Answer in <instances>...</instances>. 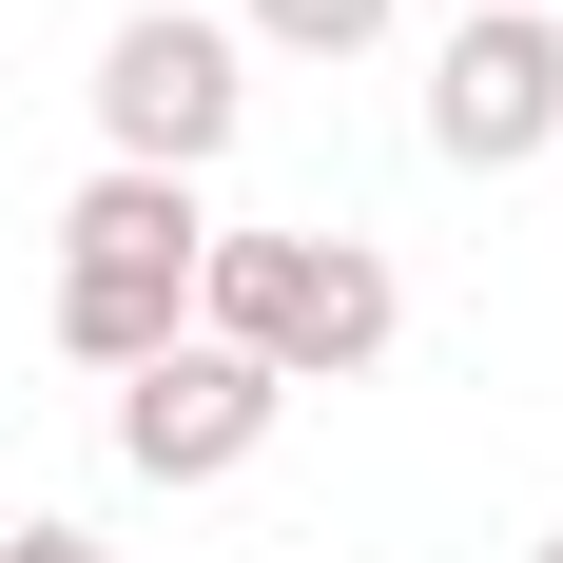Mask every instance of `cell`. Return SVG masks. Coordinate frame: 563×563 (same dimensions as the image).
Returning a JSON list of instances; mask_svg holds the SVG:
<instances>
[{
	"label": "cell",
	"mask_w": 563,
	"mask_h": 563,
	"mask_svg": "<svg viewBox=\"0 0 563 563\" xmlns=\"http://www.w3.org/2000/svg\"><path fill=\"white\" fill-rule=\"evenodd\" d=\"M428 156H448V175L563 156V20H466V40L428 58Z\"/></svg>",
	"instance_id": "5"
},
{
	"label": "cell",
	"mask_w": 563,
	"mask_h": 563,
	"mask_svg": "<svg viewBox=\"0 0 563 563\" xmlns=\"http://www.w3.org/2000/svg\"><path fill=\"white\" fill-rule=\"evenodd\" d=\"M466 20H544V0H466Z\"/></svg>",
	"instance_id": "8"
},
{
	"label": "cell",
	"mask_w": 563,
	"mask_h": 563,
	"mask_svg": "<svg viewBox=\"0 0 563 563\" xmlns=\"http://www.w3.org/2000/svg\"><path fill=\"white\" fill-rule=\"evenodd\" d=\"M233 117H253V40L233 20H175V0H136L98 40V136H117V175H195L233 156Z\"/></svg>",
	"instance_id": "3"
},
{
	"label": "cell",
	"mask_w": 563,
	"mask_h": 563,
	"mask_svg": "<svg viewBox=\"0 0 563 563\" xmlns=\"http://www.w3.org/2000/svg\"><path fill=\"white\" fill-rule=\"evenodd\" d=\"M273 369H233L214 331H175L156 369H117V466H136V486H233V466L273 448Z\"/></svg>",
	"instance_id": "4"
},
{
	"label": "cell",
	"mask_w": 563,
	"mask_h": 563,
	"mask_svg": "<svg viewBox=\"0 0 563 563\" xmlns=\"http://www.w3.org/2000/svg\"><path fill=\"white\" fill-rule=\"evenodd\" d=\"M195 331H214L233 369H273V389H350V369L408 331V291H389L369 233H214V253H195Z\"/></svg>",
	"instance_id": "1"
},
{
	"label": "cell",
	"mask_w": 563,
	"mask_h": 563,
	"mask_svg": "<svg viewBox=\"0 0 563 563\" xmlns=\"http://www.w3.org/2000/svg\"><path fill=\"white\" fill-rule=\"evenodd\" d=\"M525 563H563V525H544V544H525Z\"/></svg>",
	"instance_id": "9"
},
{
	"label": "cell",
	"mask_w": 563,
	"mask_h": 563,
	"mask_svg": "<svg viewBox=\"0 0 563 563\" xmlns=\"http://www.w3.org/2000/svg\"><path fill=\"white\" fill-rule=\"evenodd\" d=\"M195 253H214V214L175 195V175H78V214H58V350L78 369H156L175 331H195Z\"/></svg>",
	"instance_id": "2"
},
{
	"label": "cell",
	"mask_w": 563,
	"mask_h": 563,
	"mask_svg": "<svg viewBox=\"0 0 563 563\" xmlns=\"http://www.w3.org/2000/svg\"><path fill=\"white\" fill-rule=\"evenodd\" d=\"M0 563H117L98 525H0Z\"/></svg>",
	"instance_id": "7"
},
{
	"label": "cell",
	"mask_w": 563,
	"mask_h": 563,
	"mask_svg": "<svg viewBox=\"0 0 563 563\" xmlns=\"http://www.w3.org/2000/svg\"><path fill=\"white\" fill-rule=\"evenodd\" d=\"M233 40H273V58H369L389 0H233Z\"/></svg>",
	"instance_id": "6"
}]
</instances>
